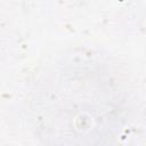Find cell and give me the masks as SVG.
Masks as SVG:
<instances>
[{
	"label": "cell",
	"instance_id": "obj_1",
	"mask_svg": "<svg viewBox=\"0 0 146 146\" xmlns=\"http://www.w3.org/2000/svg\"><path fill=\"white\" fill-rule=\"evenodd\" d=\"M110 89L97 87V83L87 80L74 82L73 75L68 81H60L49 90L50 99L46 100V135L48 138L59 139L60 143H92L102 136L88 114L104 130L105 116L112 105Z\"/></svg>",
	"mask_w": 146,
	"mask_h": 146
}]
</instances>
